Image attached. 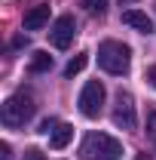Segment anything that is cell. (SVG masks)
<instances>
[{"label": "cell", "mask_w": 156, "mask_h": 160, "mask_svg": "<svg viewBox=\"0 0 156 160\" xmlns=\"http://www.w3.org/2000/svg\"><path fill=\"white\" fill-rule=\"evenodd\" d=\"M113 123L119 129H135L138 117H135V99L129 92H119L117 96V108H113Z\"/></svg>", "instance_id": "8992f818"}, {"label": "cell", "mask_w": 156, "mask_h": 160, "mask_svg": "<svg viewBox=\"0 0 156 160\" xmlns=\"http://www.w3.org/2000/svg\"><path fill=\"white\" fill-rule=\"evenodd\" d=\"M49 22V3H40L31 12H25V31H40Z\"/></svg>", "instance_id": "ba28073f"}, {"label": "cell", "mask_w": 156, "mask_h": 160, "mask_svg": "<svg viewBox=\"0 0 156 160\" xmlns=\"http://www.w3.org/2000/svg\"><path fill=\"white\" fill-rule=\"evenodd\" d=\"M31 74H43V71H49L52 68V56L49 52H34V59H31Z\"/></svg>", "instance_id": "30bf717a"}, {"label": "cell", "mask_w": 156, "mask_h": 160, "mask_svg": "<svg viewBox=\"0 0 156 160\" xmlns=\"http://www.w3.org/2000/svg\"><path fill=\"white\" fill-rule=\"evenodd\" d=\"M147 80H150V83L156 86V65H153V68H147Z\"/></svg>", "instance_id": "e0dca14e"}, {"label": "cell", "mask_w": 156, "mask_h": 160, "mask_svg": "<svg viewBox=\"0 0 156 160\" xmlns=\"http://www.w3.org/2000/svg\"><path fill=\"white\" fill-rule=\"evenodd\" d=\"M21 160H46V157H43V151H37V148H28Z\"/></svg>", "instance_id": "5bb4252c"}, {"label": "cell", "mask_w": 156, "mask_h": 160, "mask_svg": "<svg viewBox=\"0 0 156 160\" xmlns=\"http://www.w3.org/2000/svg\"><path fill=\"white\" fill-rule=\"evenodd\" d=\"M129 46L126 43H119V40H104L101 46H98V65L107 71V74H126L129 71Z\"/></svg>", "instance_id": "6da1fadb"}, {"label": "cell", "mask_w": 156, "mask_h": 160, "mask_svg": "<svg viewBox=\"0 0 156 160\" xmlns=\"http://www.w3.org/2000/svg\"><path fill=\"white\" fill-rule=\"evenodd\" d=\"M147 132H156V111L147 117Z\"/></svg>", "instance_id": "9a60e30c"}, {"label": "cell", "mask_w": 156, "mask_h": 160, "mask_svg": "<svg viewBox=\"0 0 156 160\" xmlns=\"http://www.w3.org/2000/svg\"><path fill=\"white\" fill-rule=\"evenodd\" d=\"M122 22H126L129 28L141 31V34H153V19H150L147 12H141V9H126V12H122Z\"/></svg>", "instance_id": "52a82bcc"}, {"label": "cell", "mask_w": 156, "mask_h": 160, "mask_svg": "<svg viewBox=\"0 0 156 160\" xmlns=\"http://www.w3.org/2000/svg\"><path fill=\"white\" fill-rule=\"evenodd\" d=\"M80 6H86L92 16H104V9H107V0H80Z\"/></svg>", "instance_id": "7c38bea8"}, {"label": "cell", "mask_w": 156, "mask_h": 160, "mask_svg": "<svg viewBox=\"0 0 156 160\" xmlns=\"http://www.w3.org/2000/svg\"><path fill=\"white\" fill-rule=\"evenodd\" d=\"M101 105H104V86L98 80H89L80 92V114L89 120H95L101 114Z\"/></svg>", "instance_id": "277c9868"}, {"label": "cell", "mask_w": 156, "mask_h": 160, "mask_svg": "<svg viewBox=\"0 0 156 160\" xmlns=\"http://www.w3.org/2000/svg\"><path fill=\"white\" fill-rule=\"evenodd\" d=\"M119 3H122V6H129V3H135V0H119Z\"/></svg>", "instance_id": "ac0fdd59"}, {"label": "cell", "mask_w": 156, "mask_h": 160, "mask_svg": "<svg viewBox=\"0 0 156 160\" xmlns=\"http://www.w3.org/2000/svg\"><path fill=\"white\" fill-rule=\"evenodd\" d=\"M34 117V102L28 99V96H9V99L3 102V108H0V120L6 123V126H25L28 120Z\"/></svg>", "instance_id": "3957f363"}, {"label": "cell", "mask_w": 156, "mask_h": 160, "mask_svg": "<svg viewBox=\"0 0 156 160\" xmlns=\"http://www.w3.org/2000/svg\"><path fill=\"white\" fill-rule=\"evenodd\" d=\"M83 154L92 160H119L122 157V145L107 132H89L83 142Z\"/></svg>", "instance_id": "7a4b0ae2"}, {"label": "cell", "mask_w": 156, "mask_h": 160, "mask_svg": "<svg viewBox=\"0 0 156 160\" xmlns=\"http://www.w3.org/2000/svg\"><path fill=\"white\" fill-rule=\"evenodd\" d=\"M0 160H9V145H6V142L0 145Z\"/></svg>", "instance_id": "2e32d148"}, {"label": "cell", "mask_w": 156, "mask_h": 160, "mask_svg": "<svg viewBox=\"0 0 156 160\" xmlns=\"http://www.w3.org/2000/svg\"><path fill=\"white\" fill-rule=\"evenodd\" d=\"M55 126H58V123L49 117V120H43V123H40V132H43V136H52V129H55Z\"/></svg>", "instance_id": "4fadbf2b"}, {"label": "cell", "mask_w": 156, "mask_h": 160, "mask_svg": "<svg viewBox=\"0 0 156 160\" xmlns=\"http://www.w3.org/2000/svg\"><path fill=\"white\" fill-rule=\"evenodd\" d=\"M86 65H89V52H80V56H74V59L67 62V68H64V77H74V74H80Z\"/></svg>", "instance_id": "8fae6325"}, {"label": "cell", "mask_w": 156, "mask_h": 160, "mask_svg": "<svg viewBox=\"0 0 156 160\" xmlns=\"http://www.w3.org/2000/svg\"><path fill=\"white\" fill-rule=\"evenodd\" d=\"M74 139V126H67V123H58L55 129H52V136H49V145L55 148V151H61L67 142Z\"/></svg>", "instance_id": "9c48e42d"}, {"label": "cell", "mask_w": 156, "mask_h": 160, "mask_svg": "<svg viewBox=\"0 0 156 160\" xmlns=\"http://www.w3.org/2000/svg\"><path fill=\"white\" fill-rule=\"evenodd\" d=\"M74 37H77V22H74V16H58V19L52 22L49 40H52L55 49H67L74 43Z\"/></svg>", "instance_id": "5b68a950"}]
</instances>
